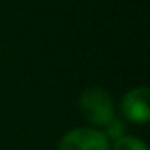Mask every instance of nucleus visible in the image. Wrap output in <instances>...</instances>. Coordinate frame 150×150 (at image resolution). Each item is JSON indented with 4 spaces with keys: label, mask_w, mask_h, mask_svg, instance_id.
<instances>
[{
    "label": "nucleus",
    "mask_w": 150,
    "mask_h": 150,
    "mask_svg": "<svg viewBox=\"0 0 150 150\" xmlns=\"http://www.w3.org/2000/svg\"><path fill=\"white\" fill-rule=\"evenodd\" d=\"M78 106H80L81 115L88 122V125L101 129V131L113 118H117L113 97L104 87H99V85L87 87L78 97Z\"/></svg>",
    "instance_id": "nucleus-1"
},
{
    "label": "nucleus",
    "mask_w": 150,
    "mask_h": 150,
    "mask_svg": "<svg viewBox=\"0 0 150 150\" xmlns=\"http://www.w3.org/2000/svg\"><path fill=\"white\" fill-rule=\"evenodd\" d=\"M57 150H111V143L101 129L83 125L64 132Z\"/></svg>",
    "instance_id": "nucleus-2"
},
{
    "label": "nucleus",
    "mask_w": 150,
    "mask_h": 150,
    "mask_svg": "<svg viewBox=\"0 0 150 150\" xmlns=\"http://www.w3.org/2000/svg\"><path fill=\"white\" fill-rule=\"evenodd\" d=\"M120 115L125 122L145 125L150 122V88L141 85L129 88L120 99Z\"/></svg>",
    "instance_id": "nucleus-3"
},
{
    "label": "nucleus",
    "mask_w": 150,
    "mask_h": 150,
    "mask_svg": "<svg viewBox=\"0 0 150 150\" xmlns=\"http://www.w3.org/2000/svg\"><path fill=\"white\" fill-rule=\"evenodd\" d=\"M111 150H148V145L136 136L124 134L111 141Z\"/></svg>",
    "instance_id": "nucleus-4"
}]
</instances>
